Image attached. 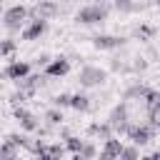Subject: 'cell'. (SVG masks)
<instances>
[{
  "mask_svg": "<svg viewBox=\"0 0 160 160\" xmlns=\"http://www.w3.org/2000/svg\"><path fill=\"white\" fill-rule=\"evenodd\" d=\"M122 132L128 135V140H132V142L140 148V145H148V142L155 138L158 128H152V125H148V122H125V130H122Z\"/></svg>",
  "mask_w": 160,
  "mask_h": 160,
  "instance_id": "obj_1",
  "label": "cell"
},
{
  "mask_svg": "<svg viewBox=\"0 0 160 160\" xmlns=\"http://www.w3.org/2000/svg\"><path fill=\"white\" fill-rule=\"evenodd\" d=\"M108 12H110V5L100 0L98 5H85V8H80L78 15H75V20H78L80 25H95V22H102V20L108 18Z\"/></svg>",
  "mask_w": 160,
  "mask_h": 160,
  "instance_id": "obj_2",
  "label": "cell"
},
{
  "mask_svg": "<svg viewBox=\"0 0 160 160\" xmlns=\"http://www.w3.org/2000/svg\"><path fill=\"white\" fill-rule=\"evenodd\" d=\"M105 80H108V72H105L102 68H98V65H82L80 72H78L80 88H98V85H102Z\"/></svg>",
  "mask_w": 160,
  "mask_h": 160,
  "instance_id": "obj_3",
  "label": "cell"
},
{
  "mask_svg": "<svg viewBox=\"0 0 160 160\" xmlns=\"http://www.w3.org/2000/svg\"><path fill=\"white\" fill-rule=\"evenodd\" d=\"M28 18V8L25 5H10L2 15V25L10 30V32H20L22 30V22Z\"/></svg>",
  "mask_w": 160,
  "mask_h": 160,
  "instance_id": "obj_4",
  "label": "cell"
},
{
  "mask_svg": "<svg viewBox=\"0 0 160 160\" xmlns=\"http://www.w3.org/2000/svg\"><path fill=\"white\" fill-rule=\"evenodd\" d=\"M58 12H60V5H58V2H52V0H38V2H35V8H30V10H28V15H30V18H42V20H52Z\"/></svg>",
  "mask_w": 160,
  "mask_h": 160,
  "instance_id": "obj_5",
  "label": "cell"
},
{
  "mask_svg": "<svg viewBox=\"0 0 160 160\" xmlns=\"http://www.w3.org/2000/svg\"><path fill=\"white\" fill-rule=\"evenodd\" d=\"M125 122H128V102H120L110 110L108 115V125L115 130V132H122L125 130Z\"/></svg>",
  "mask_w": 160,
  "mask_h": 160,
  "instance_id": "obj_6",
  "label": "cell"
},
{
  "mask_svg": "<svg viewBox=\"0 0 160 160\" xmlns=\"http://www.w3.org/2000/svg\"><path fill=\"white\" fill-rule=\"evenodd\" d=\"M45 30H48V20L32 18V20L20 30V35H22V40H38L40 35H45Z\"/></svg>",
  "mask_w": 160,
  "mask_h": 160,
  "instance_id": "obj_7",
  "label": "cell"
},
{
  "mask_svg": "<svg viewBox=\"0 0 160 160\" xmlns=\"http://www.w3.org/2000/svg\"><path fill=\"white\" fill-rule=\"evenodd\" d=\"M68 70H70V60L68 58H50V62L45 65V75L48 78H62V75H68Z\"/></svg>",
  "mask_w": 160,
  "mask_h": 160,
  "instance_id": "obj_8",
  "label": "cell"
},
{
  "mask_svg": "<svg viewBox=\"0 0 160 160\" xmlns=\"http://www.w3.org/2000/svg\"><path fill=\"white\" fill-rule=\"evenodd\" d=\"M42 82H45V78H42V75H30V72H28L25 78L15 80L18 90H22V92H25L28 98H32V95H35V90H38V88H40Z\"/></svg>",
  "mask_w": 160,
  "mask_h": 160,
  "instance_id": "obj_9",
  "label": "cell"
},
{
  "mask_svg": "<svg viewBox=\"0 0 160 160\" xmlns=\"http://www.w3.org/2000/svg\"><path fill=\"white\" fill-rule=\"evenodd\" d=\"M15 118H18V122H20V128L25 130V132H35L38 130V118L30 112V110H25L22 105H15Z\"/></svg>",
  "mask_w": 160,
  "mask_h": 160,
  "instance_id": "obj_10",
  "label": "cell"
},
{
  "mask_svg": "<svg viewBox=\"0 0 160 160\" xmlns=\"http://www.w3.org/2000/svg\"><path fill=\"white\" fill-rule=\"evenodd\" d=\"M120 45H125V38H118V35H95L92 38L95 50H115Z\"/></svg>",
  "mask_w": 160,
  "mask_h": 160,
  "instance_id": "obj_11",
  "label": "cell"
},
{
  "mask_svg": "<svg viewBox=\"0 0 160 160\" xmlns=\"http://www.w3.org/2000/svg\"><path fill=\"white\" fill-rule=\"evenodd\" d=\"M30 72V65L28 62H22V60H12L5 70H2V78H8V80H20V78H25Z\"/></svg>",
  "mask_w": 160,
  "mask_h": 160,
  "instance_id": "obj_12",
  "label": "cell"
},
{
  "mask_svg": "<svg viewBox=\"0 0 160 160\" xmlns=\"http://www.w3.org/2000/svg\"><path fill=\"white\" fill-rule=\"evenodd\" d=\"M120 148H122V142L118 140V138H105V145H102V152H100V158L102 160H115L118 155H120Z\"/></svg>",
  "mask_w": 160,
  "mask_h": 160,
  "instance_id": "obj_13",
  "label": "cell"
},
{
  "mask_svg": "<svg viewBox=\"0 0 160 160\" xmlns=\"http://www.w3.org/2000/svg\"><path fill=\"white\" fill-rule=\"evenodd\" d=\"M145 90H148V85H142V82H132V85H128V88H125L122 98H125V100H142Z\"/></svg>",
  "mask_w": 160,
  "mask_h": 160,
  "instance_id": "obj_14",
  "label": "cell"
},
{
  "mask_svg": "<svg viewBox=\"0 0 160 160\" xmlns=\"http://www.w3.org/2000/svg\"><path fill=\"white\" fill-rule=\"evenodd\" d=\"M68 108H72V110H78V112H88V110H90V98L82 95V92L70 95V105H68Z\"/></svg>",
  "mask_w": 160,
  "mask_h": 160,
  "instance_id": "obj_15",
  "label": "cell"
},
{
  "mask_svg": "<svg viewBox=\"0 0 160 160\" xmlns=\"http://www.w3.org/2000/svg\"><path fill=\"white\" fill-rule=\"evenodd\" d=\"M65 152H68V150H65L62 142H52V145H45L42 158H45V160H58V158H62Z\"/></svg>",
  "mask_w": 160,
  "mask_h": 160,
  "instance_id": "obj_16",
  "label": "cell"
},
{
  "mask_svg": "<svg viewBox=\"0 0 160 160\" xmlns=\"http://www.w3.org/2000/svg\"><path fill=\"white\" fill-rule=\"evenodd\" d=\"M88 132H90V135H95V138H100V140H105V138H110V135H112V128H110L108 122H92V125L88 128Z\"/></svg>",
  "mask_w": 160,
  "mask_h": 160,
  "instance_id": "obj_17",
  "label": "cell"
},
{
  "mask_svg": "<svg viewBox=\"0 0 160 160\" xmlns=\"http://www.w3.org/2000/svg\"><path fill=\"white\" fill-rule=\"evenodd\" d=\"M95 155H98V148H95L92 142H85V140H82L80 150H78V152H75L72 158H75V160H92Z\"/></svg>",
  "mask_w": 160,
  "mask_h": 160,
  "instance_id": "obj_18",
  "label": "cell"
},
{
  "mask_svg": "<svg viewBox=\"0 0 160 160\" xmlns=\"http://www.w3.org/2000/svg\"><path fill=\"white\" fill-rule=\"evenodd\" d=\"M118 158H120V160H138V158H140V150H138L135 142H132V145H122Z\"/></svg>",
  "mask_w": 160,
  "mask_h": 160,
  "instance_id": "obj_19",
  "label": "cell"
},
{
  "mask_svg": "<svg viewBox=\"0 0 160 160\" xmlns=\"http://www.w3.org/2000/svg\"><path fill=\"white\" fill-rule=\"evenodd\" d=\"M135 38H140V40H152V38H155V28L142 22V25L135 28Z\"/></svg>",
  "mask_w": 160,
  "mask_h": 160,
  "instance_id": "obj_20",
  "label": "cell"
},
{
  "mask_svg": "<svg viewBox=\"0 0 160 160\" xmlns=\"http://www.w3.org/2000/svg\"><path fill=\"white\" fill-rule=\"evenodd\" d=\"M45 120H48V125H60L65 118H62L60 108H50V110H45Z\"/></svg>",
  "mask_w": 160,
  "mask_h": 160,
  "instance_id": "obj_21",
  "label": "cell"
},
{
  "mask_svg": "<svg viewBox=\"0 0 160 160\" xmlns=\"http://www.w3.org/2000/svg\"><path fill=\"white\" fill-rule=\"evenodd\" d=\"M148 125L160 128V102L158 105H148Z\"/></svg>",
  "mask_w": 160,
  "mask_h": 160,
  "instance_id": "obj_22",
  "label": "cell"
},
{
  "mask_svg": "<svg viewBox=\"0 0 160 160\" xmlns=\"http://www.w3.org/2000/svg\"><path fill=\"white\" fill-rule=\"evenodd\" d=\"M112 5H115L120 12H132V10H140V5H138L135 0H115Z\"/></svg>",
  "mask_w": 160,
  "mask_h": 160,
  "instance_id": "obj_23",
  "label": "cell"
},
{
  "mask_svg": "<svg viewBox=\"0 0 160 160\" xmlns=\"http://www.w3.org/2000/svg\"><path fill=\"white\" fill-rule=\"evenodd\" d=\"M18 152H20V150H18L10 140H5V142L0 145V158H18Z\"/></svg>",
  "mask_w": 160,
  "mask_h": 160,
  "instance_id": "obj_24",
  "label": "cell"
},
{
  "mask_svg": "<svg viewBox=\"0 0 160 160\" xmlns=\"http://www.w3.org/2000/svg\"><path fill=\"white\" fill-rule=\"evenodd\" d=\"M80 145H82V140H80V138H75V135H68V138H65V150H70L72 155L80 150Z\"/></svg>",
  "mask_w": 160,
  "mask_h": 160,
  "instance_id": "obj_25",
  "label": "cell"
},
{
  "mask_svg": "<svg viewBox=\"0 0 160 160\" xmlns=\"http://www.w3.org/2000/svg\"><path fill=\"white\" fill-rule=\"evenodd\" d=\"M15 48H18L15 40H0V55H2V58H10V55L15 52Z\"/></svg>",
  "mask_w": 160,
  "mask_h": 160,
  "instance_id": "obj_26",
  "label": "cell"
},
{
  "mask_svg": "<svg viewBox=\"0 0 160 160\" xmlns=\"http://www.w3.org/2000/svg\"><path fill=\"white\" fill-rule=\"evenodd\" d=\"M142 100H145V105H158V102H160V92L152 90V88H148L145 95H142Z\"/></svg>",
  "mask_w": 160,
  "mask_h": 160,
  "instance_id": "obj_27",
  "label": "cell"
},
{
  "mask_svg": "<svg viewBox=\"0 0 160 160\" xmlns=\"http://www.w3.org/2000/svg\"><path fill=\"white\" fill-rule=\"evenodd\" d=\"M5 140H10V142H12L18 150H20V148H25V142H28V138H25V135H18V132H10Z\"/></svg>",
  "mask_w": 160,
  "mask_h": 160,
  "instance_id": "obj_28",
  "label": "cell"
},
{
  "mask_svg": "<svg viewBox=\"0 0 160 160\" xmlns=\"http://www.w3.org/2000/svg\"><path fill=\"white\" fill-rule=\"evenodd\" d=\"M52 102H55V108H68L70 105V95L68 92H60V95L52 98Z\"/></svg>",
  "mask_w": 160,
  "mask_h": 160,
  "instance_id": "obj_29",
  "label": "cell"
},
{
  "mask_svg": "<svg viewBox=\"0 0 160 160\" xmlns=\"http://www.w3.org/2000/svg\"><path fill=\"white\" fill-rule=\"evenodd\" d=\"M25 98H28V95H25L22 90H15V92L10 95V102H12V105H22V100H25Z\"/></svg>",
  "mask_w": 160,
  "mask_h": 160,
  "instance_id": "obj_30",
  "label": "cell"
},
{
  "mask_svg": "<svg viewBox=\"0 0 160 160\" xmlns=\"http://www.w3.org/2000/svg\"><path fill=\"white\" fill-rule=\"evenodd\" d=\"M35 62H38V68H45V65H48V62H50V52H40V55H38V60H35Z\"/></svg>",
  "mask_w": 160,
  "mask_h": 160,
  "instance_id": "obj_31",
  "label": "cell"
},
{
  "mask_svg": "<svg viewBox=\"0 0 160 160\" xmlns=\"http://www.w3.org/2000/svg\"><path fill=\"white\" fill-rule=\"evenodd\" d=\"M145 68H148V62H145L142 58H138V60H135V65H132V70H135V72H140V70H145Z\"/></svg>",
  "mask_w": 160,
  "mask_h": 160,
  "instance_id": "obj_32",
  "label": "cell"
}]
</instances>
